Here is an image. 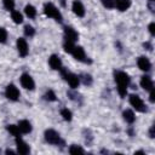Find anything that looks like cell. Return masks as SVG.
<instances>
[{"instance_id": "31", "label": "cell", "mask_w": 155, "mask_h": 155, "mask_svg": "<svg viewBox=\"0 0 155 155\" xmlns=\"http://www.w3.org/2000/svg\"><path fill=\"white\" fill-rule=\"evenodd\" d=\"M149 99H150V102H151V103H154V102H155V91H154V88H151V90H150Z\"/></svg>"}, {"instance_id": "24", "label": "cell", "mask_w": 155, "mask_h": 155, "mask_svg": "<svg viewBox=\"0 0 155 155\" xmlns=\"http://www.w3.org/2000/svg\"><path fill=\"white\" fill-rule=\"evenodd\" d=\"M4 7L7 11H13V8H15V1L13 0H4Z\"/></svg>"}, {"instance_id": "4", "label": "cell", "mask_w": 155, "mask_h": 155, "mask_svg": "<svg viewBox=\"0 0 155 155\" xmlns=\"http://www.w3.org/2000/svg\"><path fill=\"white\" fill-rule=\"evenodd\" d=\"M130 103H131V105H132L137 111H140V113L145 111V105H144L143 101H142L137 94H131V96H130Z\"/></svg>"}, {"instance_id": "11", "label": "cell", "mask_w": 155, "mask_h": 155, "mask_svg": "<svg viewBox=\"0 0 155 155\" xmlns=\"http://www.w3.org/2000/svg\"><path fill=\"white\" fill-rule=\"evenodd\" d=\"M71 8H73V12H74L78 17H84V16H85V7H84V5H82L81 1L75 0V1L73 2Z\"/></svg>"}, {"instance_id": "19", "label": "cell", "mask_w": 155, "mask_h": 155, "mask_svg": "<svg viewBox=\"0 0 155 155\" xmlns=\"http://www.w3.org/2000/svg\"><path fill=\"white\" fill-rule=\"evenodd\" d=\"M24 12H25V15H27L29 18H34V17L36 16V10H35V7L31 6V5H27V6L24 7Z\"/></svg>"}, {"instance_id": "25", "label": "cell", "mask_w": 155, "mask_h": 155, "mask_svg": "<svg viewBox=\"0 0 155 155\" xmlns=\"http://www.w3.org/2000/svg\"><path fill=\"white\" fill-rule=\"evenodd\" d=\"M63 47H64V51H65V52H68V53H71L75 46H74V44H73V42H70V41H65Z\"/></svg>"}, {"instance_id": "29", "label": "cell", "mask_w": 155, "mask_h": 155, "mask_svg": "<svg viewBox=\"0 0 155 155\" xmlns=\"http://www.w3.org/2000/svg\"><path fill=\"white\" fill-rule=\"evenodd\" d=\"M7 39V31L4 28H0V42H5Z\"/></svg>"}, {"instance_id": "2", "label": "cell", "mask_w": 155, "mask_h": 155, "mask_svg": "<svg viewBox=\"0 0 155 155\" xmlns=\"http://www.w3.org/2000/svg\"><path fill=\"white\" fill-rule=\"evenodd\" d=\"M44 12H45V15L47 17H51V18L56 19L57 22H62V15H61V12L58 11V8L53 4L47 2L45 5V7H44Z\"/></svg>"}, {"instance_id": "17", "label": "cell", "mask_w": 155, "mask_h": 155, "mask_svg": "<svg viewBox=\"0 0 155 155\" xmlns=\"http://www.w3.org/2000/svg\"><path fill=\"white\" fill-rule=\"evenodd\" d=\"M115 6L120 11H126L131 6V1L130 0H115Z\"/></svg>"}, {"instance_id": "16", "label": "cell", "mask_w": 155, "mask_h": 155, "mask_svg": "<svg viewBox=\"0 0 155 155\" xmlns=\"http://www.w3.org/2000/svg\"><path fill=\"white\" fill-rule=\"evenodd\" d=\"M18 128L22 133H29L31 131V124L28 120H21L18 124Z\"/></svg>"}, {"instance_id": "6", "label": "cell", "mask_w": 155, "mask_h": 155, "mask_svg": "<svg viewBox=\"0 0 155 155\" xmlns=\"http://www.w3.org/2000/svg\"><path fill=\"white\" fill-rule=\"evenodd\" d=\"M5 94H6V97H7L10 101H17L18 97H19V91H18V88H17L13 84H10V85L6 87Z\"/></svg>"}, {"instance_id": "5", "label": "cell", "mask_w": 155, "mask_h": 155, "mask_svg": "<svg viewBox=\"0 0 155 155\" xmlns=\"http://www.w3.org/2000/svg\"><path fill=\"white\" fill-rule=\"evenodd\" d=\"M45 139L50 144H59L61 137L54 130H46L45 131Z\"/></svg>"}, {"instance_id": "9", "label": "cell", "mask_w": 155, "mask_h": 155, "mask_svg": "<svg viewBox=\"0 0 155 155\" xmlns=\"http://www.w3.org/2000/svg\"><path fill=\"white\" fill-rule=\"evenodd\" d=\"M79 38L78 33L71 28V27H65L64 28V39L65 41H70V42H74L76 41Z\"/></svg>"}, {"instance_id": "12", "label": "cell", "mask_w": 155, "mask_h": 155, "mask_svg": "<svg viewBox=\"0 0 155 155\" xmlns=\"http://www.w3.org/2000/svg\"><path fill=\"white\" fill-rule=\"evenodd\" d=\"M48 64H50V67H51L52 69H54V70H61V69H62V61H61V58H59L57 54H52V56L50 57Z\"/></svg>"}, {"instance_id": "18", "label": "cell", "mask_w": 155, "mask_h": 155, "mask_svg": "<svg viewBox=\"0 0 155 155\" xmlns=\"http://www.w3.org/2000/svg\"><path fill=\"white\" fill-rule=\"evenodd\" d=\"M122 116H124L125 121H126V122H128V124H132V122H134V120H136L134 113H133L132 110H130V109L125 110V111H124V114H122Z\"/></svg>"}, {"instance_id": "28", "label": "cell", "mask_w": 155, "mask_h": 155, "mask_svg": "<svg viewBox=\"0 0 155 155\" xmlns=\"http://www.w3.org/2000/svg\"><path fill=\"white\" fill-rule=\"evenodd\" d=\"M103 6L107 7V8H113L115 7V0H101Z\"/></svg>"}, {"instance_id": "22", "label": "cell", "mask_w": 155, "mask_h": 155, "mask_svg": "<svg viewBox=\"0 0 155 155\" xmlns=\"http://www.w3.org/2000/svg\"><path fill=\"white\" fill-rule=\"evenodd\" d=\"M61 115L63 116V119H64L65 121H70V120H71V116H73L71 111H70L69 109H67V108L61 110Z\"/></svg>"}, {"instance_id": "36", "label": "cell", "mask_w": 155, "mask_h": 155, "mask_svg": "<svg viewBox=\"0 0 155 155\" xmlns=\"http://www.w3.org/2000/svg\"><path fill=\"white\" fill-rule=\"evenodd\" d=\"M150 1H154V0H150Z\"/></svg>"}, {"instance_id": "8", "label": "cell", "mask_w": 155, "mask_h": 155, "mask_svg": "<svg viewBox=\"0 0 155 155\" xmlns=\"http://www.w3.org/2000/svg\"><path fill=\"white\" fill-rule=\"evenodd\" d=\"M17 50H18V52L22 57H25L28 54L29 48H28V44H27L25 39H23V38L17 39Z\"/></svg>"}, {"instance_id": "13", "label": "cell", "mask_w": 155, "mask_h": 155, "mask_svg": "<svg viewBox=\"0 0 155 155\" xmlns=\"http://www.w3.org/2000/svg\"><path fill=\"white\" fill-rule=\"evenodd\" d=\"M137 63H138V67H139L140 70L148 71V70L151 68V63H150V61H149L147 57H139Z\"/></svg>"}, {"instance_id": "3", "label": "cell", "mask_w": 155, "mask_h": 155, "mask_svg": "<svg viewBox=\"0 0 155 155\" xmlns=\"http://www.w3.org/2000/svg\"><path fill=\"white\" fill-rule=\"evenodd\" d=\"M62 75H63V78L68 81V84H69V86H70L71 88H76V87L79 86V84H80V78H79L78 75H75V74H73V73H69V71H67V70H62Z\"/></svg>"}, {"instance_id": "35", "label": "cell", "mask_w": 155, "mask_h": 155, "mask_svg": "<svg viewBox=\"0 0 155 155\" xmlns=\"http://www.w3.org/2000/svg\"><path fill=\"white\" fill-rule=\"evenodd\" d=\"M6 154H7V155H10V154H15V151L11 150V149H7V150H6Z\"/></svg>"}, {"instance_id": "14", "label": "cell", "mask_w": 155, "mask_h": 155, "mask_svg": "<svg viewBox=\"0 0 155 155\" xmlns=\"http://www.w3.org/2000/svg\"><path fill=\"white\" fill-rule=\"evenodd\" d=\"M71 54H73L74 58L78 59V61H85V58H86L85 51H84V48L80 47V46H75L74 50H73V52H71Z\"/></svg>"}, {"instance_id": "20", "label": "cell", "mask_w": 155, "mask_h": 155, "mask_svg": "<svg viewBox=\"0 0 155 155\" xmlns=\"http://www.w3.org/2000/svg\"><path fill=\"white\" fill-rule=\"evenodd\" d=\"M7 131H8L12 136H15L16 138L19 137V134H21V131H19L18 126H16V125H8V126H7Z\"/></svg>"}, {"instance_id": "30", "label": "cell", "mask_w": 155, "mask_h": 155, "mask_svg": "<svg viewBox=\"0 0 155 155\" xmlns=\"http://www.w3.org/2000/svg\"><path fill=\"white\" fill-rule=\"evenodd\" d=\"M82 81H84L85 85H91V84H92V78H91L90 75H84Z\"/></svg>"}, {"instance_id": "1", "label": "cell", "mask_w": 155, "mask_h": 155, "mask_svg": "<svg viewBox=\"0 0 155 155\" xmlns=\"http://www.w3.org/2000/svg\"><path fill=\"white\" fill-rule=\"evenodd\" d=\"M115 81L117 84V92L121 97L126 96L127 93V86L130 84V78L124 71H115Z\"/></svg>"}, {"instance_id": "34", "label": "cell", "mask_w": 155, "mask_h": 155, "mask_svg": "<svg viewBox=\"0 0 155 155\" xmlns=\"http://www.w3.org/2000/svg\"><path fill=\"white\" fill-rule=\"evenodd\" d=\"M144 47H148V50H151V45H150L149 42H145V44H144Z\"/></svg>"}, {"instance_id": "15", "label": "cell", "mask_w": 155, "mask_h": 155, "mask_svg": "<svg viewBox=\"0 0 155 155\" xmlns=\"http://www.w3.org/2000/svg\"><path fill=\"white\" fill-rule=\"evenodd\" d=\"M140 86L144 88V90H147V91H150L151 88H154V84H153V80L149 78V76H142V79H140Z\"/></svg>"}, {"instance_id": "27", "label": "cell", "mask_w": 155, "mask_h": 155, "mask_svg": "<svg viewBox=\"0 0 155 155\" xmlns=\"http://www.w3.org/2000/svg\"><path fill=\"white\" fill-rule=\"evenodd\" d=\"M24 34L27 36H33L35 34V29L31 27V25H25L24 27Z\"/></svg>"}, {"instance_id": "33", "label": "cell", "mask_w": 155, "mask_h": 155, "mask_svg": "<svg viewBox=\"0 0 155 155\" xmlns=\"http://www.w3.org/2000/svg\"><path fill=\"white\" fill-rule=\"evenodd\" d=\"M149 136H150V138H154V137H155V136H154V126L150 127V130H149Z\"/></svg>"}, {"instance_id": "23", "label": "cell", "mask_w": 155, "mask_h": 155, "mask_svg": "<svg viewBox=\"0 0 155 155\" xmlns=\"http://www.w3.org/2000/svg\"><path fill=\"white\" fill-rule=\"evenodd\" d=\"M69 153L70 154H84V149L82 148H80V147H78V145H71L70 148H69Z\"/></svg>"}, {"instance_id": "32", "label": "cell", "mask_w": 155, "mask_h": 155, "mask_svg": "<svg viewBox=\"0 0 155 155\" xmlns=\"http://www.w3.org/2000/svg\"><path fill=\"white\" fill-rule=\"evenodd\" d=\"M149 31H150L151 35L155 34V23H150V24H149Z\"/></svg>"}, {"instance_id": "26", "label": "cell", "mask_w": 155, "mask_h": 155, "mask_svg": "<svg viewBox=\"0 0 155 155\" xmlns=\"http://www.w3.org/2000/svg\"><path fill=\"white\" fill-rule=\"evenodd\" d=\"M45 99H46V101H51V102L56 101V94H54V92H53L52 90H48V91L45 93Z\"/></svg>"}, {"instance_id": "7", "label": "cell", "mask_w": 155, "mask_h": 155, "mask_svg": "<svg viewBox=\"0 0 155 155\" xmlns=\"http://www.w3.org/2000/svg\"><path fill=\"white\" fill-rule=\"evenodd\" d=\"M21 84L25 90H34V87H35V82H34L33 78L25 73L22 74V76H21Z\"/></svg>"}, {"instance_id": "21", "label": "cell", "mask_w": 155, "mask_h": 155, "mask_svg": "<svg viewBox=\"0 0 155 155\" xmlns=\"http://www.w3.org/2000/svg\"><path fill=\"white\" fill-rule=\"evenodd\" d=\"M11 17H12L13 22H15V23H17V24H19V23H22V22H23V16H22V13H19L18 11H12Z\"/></svg>"}, {"instance_id": "10", "label": "cell", "mask_w": 155, "mask_h": 155, "mask_svg": "<svg viewBox=\"0 0 155 155\" xmlns=\"http://www.w3.org/2000/svg\"><path fill=\"white\" fill-rule=\"evenodd\" d=\"M16 144H17V151H18L21 155H27V154L30 151L29 145H28L24 140H22L21 138H18V137H17V139H16Z\"/></svg>"}]
</instances>
